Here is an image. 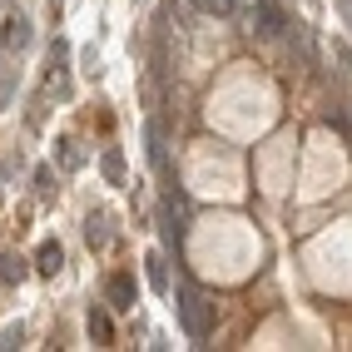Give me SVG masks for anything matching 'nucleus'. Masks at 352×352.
Here are the masks:
<instances>
[{
	"instance_id": "nucleus-4",
	"label": "nucleus",
	"mask_w": 352,
	"mask_h": 352,
	"mask_svg": "<svg viewBox=\"0 0 352 352\" xmlns=\"http://www.w3.org/2000/svg\"><path fill=\"white\" fill-rule=\"evenodd\" d=\"M104 293H109V308H114V313H129V308H134V283H129V273H114Z\"/></svg>"
},
{
	"instance_id": "nucleus-9",
	"label": "nucleus",
	"mask_w": 352,
	"mask_h": 352,
	"mask_svg": "<svg viewBox=\"0 0 352 352\" xmlns=\"http://www.w3.org/2000/svg\"><path fill=\"white\" fill-rule=\"evenodd\" d=\"M0 278H6V283H20V278H25V258L0 253Z\"/></svg>"
},
{
	"instance_id": "nucleus-12",
	"label": "nucleus",
	"mask_w": 352,
	"mask_h": 352,
	"mask_svg": "<svg viewBox=\"0 0 352 352\" xmlns=\"http://www.w3.org/2000/svg\"><path fill=\"white\" fill-rule=\"evenodd\" d=\"M149 283L164 293V288H169V273H164V263H159V258H149Z\"/></svg>"
},
{
	"instance_id": "nucleus-14",
	"label": "nucleus",
	"mask_w": 352,
	"mask_h": 352,
	"mask_svg": "<svg viewBox=\"0 0 352 352\" xmlns=\"http://www.w3.org/2000/svg\"><path fill=\"white\" fill-rule=\"evenodd\" d=\"M20 338H25V327H20V322H15V327H6V333H0V347H6V352H10V347H20Z\"/></svg>"
},
{
	"instance_id": "nucleus-6",
	"label": "nucleus",
	"mask_w": 352,
	"mask_h": 352,
	"mask_svg": "<svg viewBox=\"0 0 352 352\" xmlns=\"http://www.w3.org/2000/svg\"><path fill=\"white\" fill-rule=\"evenodd\" d=\"M85 243H89V248H104V243H109V219H104V214H89V219H85Z\"/></svg>"
},
{
	"instance_id": "nucleus-8",
	"label": "nucleus",
	"mask_w": 352,
	"mask_h": 352,
	"mask_svg": "<svg viewBox=\"0 0 352 352\" xmlns=\"http://www.w3.org/2000/svg\"><path fill=\"white\" fill-rule=\"evenodd\" d=\"M204 15H219V20H233L239 15V0H194Z\"/></svg>"
},
{
	"instance_id": "nucleus-13",
	"label": "nucleus",
	"mask_w": 352,
	"mask_h": 352,
	"mask_svg": "<svg viewBox=\"0 0 352 352\" xmlns=\"http://www.w3.org/2000/svg\"><path fill=\"white\" fill-rule=\"evenodd\" d=\"M60 164H65V169H80V149H75V144H69V139H65V144H60Z\"/></svg>"
},
{
	"instance_id": "nucleus-5",
	"label": "nucleus",
	"mask_w": 352,
	"mask_h": 352,
	"mask_svg": "<svg viewBox=\"0 0 352 352\" xmlns=\"http://www.w3.org/2000/svg\"><path fill=\"white\" fill-rule=\"evenodd\" d=\"M60 263H65L60 243H45V248L35 253V273H45V278H55V273H60Z\"/></svg>"
},
{
	"instance_id": "nucleus-11",
	"label": "nucleus",
	"mask_w": 352,
	"mask_h": 352,
	"mask_svg": "<svg viewBox=\"0 0 352 352\" xmlns=\"http://www.w3.org/2000/svg\"><path fill=\"white\" fill-rule=\"evenodd\" d=\"M104 174H109V184H120V179H124V154H120V149H109V154H104Z\"/></svg>"
},
{
	"instance_id": "nucleus-3",
	"label": "nucleus",
	"mask_w": 352,
	"mask_h": 352,
	"mask_svg": "<svg viewBox=\"0 0 352 352\" xmlns=\"http://www.w3.org/2000/svg\"><path fill=\"white\" fill-rule=\"evenodd\" d=\"M253 20H258V35H268V40L288 35V15L278 0H253Z\"/></svg>"
},
{
	"instance_id": "nucleus-7",
	"label": "nucleus",
	"mask_w": 352,
	"mask_h": 352,
	"mask_svg": "<svg viewBox=\"0 0 352 352\" xmlns=\"http://www.w3.org/2000/svg\"><path fill=\"white\" fill-rule=\"evenodd\" d=\"M89 338H95L100 347L114 342V327H109V313H89Z\"/></svg>"
},
{
	"instance_id": "nucleus-1",
	"label": "nucleus",
	"mask_w": 352,
	"mask_h": 352,
	"mask_svg": "<svg viewBox=\"0 0 352 352\" xmlns=\"http://www.w3.org/2000/svg\"><path fill=\"white\" fill-rule=\"evenodd\" d=\"M179 322H184V333H189L194 342H204L208 333H214V302H208L194 283L179 288Z\"/></svg>"
},
{
	"instance_id": "nucleus-17",
	"label": "nucleus",
	"mask_w": 352,
	"mask_h": 352,
	"mask_svg": "<svg viewBox=\"0 0 352 352\" xmlns=\"http://www.w3.org/2000/svg\"><path fill=\"white\" fill-rule=\"evenodd\" d=\"M0 6H6V0H0Z\"/></svg>"
},
{
	"instance_id": "nucleus-10",
	"label": "nucleus",
	"mask_w": 352,
	"mask_h": 352,
	"mask_svg": "<svg viewBox=\"0 0 352 352\" xmlns=\"http://www.w3.org/2000/svg\"><path fill=\"white\" fill-rule=\"evenodd\" d=\"M10 100H15V65L0 60V109H6Z\"/></svg>"
},
{
	"instance_id": "nucleus-2",
	"label": "nucleus",
	"mask_w": 352,
	"mask_h": 352,
	"mask_svg": "<svg viewBox=\"0 0 352 352\" xmlns=\"http://www.w3.org/2000/svg\"><path fill=\"white\" fill-rule=\"evenodd\" d=\"M25 45H30V20L20 15V10H10L6 20H0V50H6V55H20Z\"/></svg>"
},
{
	"instance_id": "nucleus-16",
	"label": "nucleus",
	"mask_w": 352,
	"mask_h": 352,
	"mask_svg": "<svg viewBox=\"0 0 352 352\" xmlns=\"http://www.w3.org/2000/svg\"><path fill=\"white\" fill-rule=\"evenodd\" d=\"M239 6H253V0H239Z\"/></svg>"
},
{
	"instance_id": "nucleus-15",
	"label": "nucleus",
	"mask_w": 352,
	"mask_h": 352,
	"mask_svg": "<svg viewBox=\"0 0 352 352\" xmlns=\"http://www.w3.org/2000/svg\"><path fill=\"white\" fill-rule=\"evenodd\" d=\"M50 179H55L50 169H40V174H35V189H40V199H45V194H50Z\"/></svg>"
}]
</instances>
